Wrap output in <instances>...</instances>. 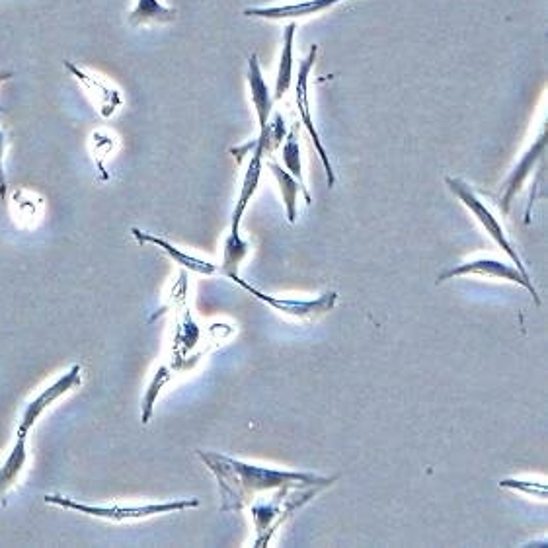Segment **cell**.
Returning <instances> with one entry per match:
<instances>
[{"label":"cell","mask_w":548,"mask_h":548,"mask_svg":"<svg viewBox=\"0 0 548 548\" xmlns=\"http://www.w3.org/2000/svg\"><path fill=\"white\" fill-rule=\"evenodd\" d=\"M197 457L217 478L221 490V511H238L244 506H252L258 494L311 486L328 488L336 482V476L326 478L313 472L258 467L213 451H197Z\"/></svg>","instance_id":"obj_1"},{"label":"cell","mask_w":548,"mask_h":548,"mask_svg":"<svg viewBox=\"0 0 548 548\" xmlns=\"http://www.w3.org/2000/svg\"><path fill=\"white\" fill-rule=\"evenodd\" d=\"M45 504L49 506H57V508L73 509L84 515L96 517V519H106V521H137V519H147L153 515H164V513H172V511H182V509L197 508L199 500H176V502H164V504H143V506H121V504H112V506H90V504H80L71 498H63V496H55L49 494L43 498Z\"/></svg>","instance_id":"obj_2"},{"label":"cell","mask_w":548,"mask_h":548,"mask_svg":"<svg viewBox=\"0 0 548 548\" xmlns=\"http://www.w3.org/2000/svg\"><path fill=\"white\" fill-rule=\"evenodd\" d=\"M445 184H447V188L451 190V194L459 197V201H461V203L469 209L470 213L474 215V219L480 223V227H482V229L488 233V236L500 246V250H504V254L511 260V264H513L521 274L531 279V274L527 272V268H525V264H523L519 252H517L515 246L511 244V240H509L508 235H506V231H504L500 219L494 215V211H492L480 197L476 196V192L470 188L465 180L447 176V178H445Z\"/></svg>","instance_id":"obj_3"},{"label":"cell","mask_w":548,"mask_h":548,"mask_svg":"<svg viewBox=\"0 0 548 548\" xmlns=\"http://www.w3.org/2000/svg\"><path fill=\"white\" fill-rule=\"evenodd\" d=\"M231 281H235L238 287H242L244 291H248L254 299H258L260 303L268 305L270 309H274L275 313L283 314V316H289V318H297V320H313L318 318L322 314L330 313L336 303H338V293L336 291H328V293H322L320 297L316 299H281V297H275V295H268L264 291H260L258 287L250 285L248 281H244L240 275H229Z\"/></svg>","instance_id":"obj_4"},{"label":"cell","mask_w":548,"mask_h":548,"mask_svg":"<svg viewBox=\"0 0 548 548\" xmlns=\"http://www.w3.org/2000/svg\"><path fill=\"white\" fill-rule=\"evenodd\" d=\"M469 275H478V277H490V279H500V281H509L515 285H521L523 289H527L533 297V301L537 305H541V297L539 291L535 289L533 281L529 277L521 274L513 264H506L500 260H492V258H478V260H470L461 266H455L447 272L437 277V283H443L447 279H457V277H469Z\"/></svg>","instance_id":"obj_5"},{"label":"cell","mask_w":548,"mask_h":548,"mask_svg":"<svg viewBox=\"0 0 548 548\" xmlns=\"http://www.w3.org/2000/svg\"><path fill=\"white\" fill-rule=\"evenodd\" d=\"M316 55H318V45H313L311 53L307 55V59L301 63V69H299V79H297V108H299V114L303 119V125L307 127L309 135L313 137L314 149L318 151V158L326 170V176H328V186L334 188L336 184V172L332 168V162L328 158V153L322 145V139L314 127L313 114H311V104H309V77H311V71H313L314 63H316Z\"/></svg>","instance_id":"obj_6"},{"label":"cell","mask_w":548,"mask_h":548,"mask_svg":"<svg viewBox=\"0 0 548 548\" xmlns=\"http://www.w3.org/2000/svg\"><path fill=\"white\" fill-rule=\"evenodd\" d=\"M80 385V365H73L65 375H61L53 385H49L45 391H41L24 410L22 414V420L18 424V430L16 433H24L28 435L30 431L34 430L36 422L40 420L41 414L51 408L61 396H65L67 392L77 389Z\"/></svg>","instance_id":"obj_7"},{"label":"cell","mask_w":548,"mask_h":548,"mask_svg":"<svg viewBox=\"0 0 548 548\" xmlns=\"http://www.w3.org/2000/svg\"><path fill=\"white\" fill-rule=\"evenodd\" d=\"M65 67L84 86L86 94L90 96L92 104L100 110L102 116L108 118L118 110L123 100H121L118 90L108 80L104 77H98V75H94L86 69H80L77 65H73L71 61H65Z\"/></svg>","instance_id":"obj_8"},{"label":"cell","mask_w":548,"mask_h":548,"mask_svg":"<svg viewBox=\"0 0 548 548\" xmlns=\"http://www.w3.org/2000/svg\"><path fill=\"white\" fill-rule=\"evenodd\" d=\"M340 2H346V0H303V2H289V4H275V6H254V8H246L244 16L262 18V20H299V18L326 12Z\"/></svg>","instance_id":"obj_9"},{"label":"cell","mask_w":548,"mask_h":548,"mask_svg":"<svg viewBox=\"0 0 548 548\" xmlns=\"http://www.w3.org/2000/svg\"><path fill=\"white\" fill-rule=\"evenodd\" d=\"M545 153H547V133L541 131V135L537 137L533 147L519 160V164L515 166V170L511 172V176H509L508 182L504 186V194L500 199V205H502L504 213H508L511 199L521 192L523 184L529 180V172L535 168L537 162L543 160Z\"/></svg>","instance_id":"obj_10"},{"label":"cell","mask_w":548,"mask_h":548,"mask_svg":"<svg viewBox=\"0 0 548 548\" xmlns=\"http://www.w3.org/2000/svg\"><path fill=\"white\" fill-rule=\"evenodd\" d=\"M264 147L258 143L256 139V147L252 151V157H250V164L244 172V178H242V188H240V196L236 199L235 211H233V223H231V236L240 235V223H242V217L248 209V203L250 199L256 194L258 190V184H260V178H262V166H264Z\"/></svg>","instance_id":"obj_11"},{"label":"cell","mask_w":548,"mask_h":548,"mask_svg":"<svg viewBox=\"0 0 548 548\" xmlns=\"http://www.w3.org/2000/svg\"><path fill=\"white\" fill-rule=\"evenodd\" d=\"M131 233H133L135 240H137L139 244H153V246H157V248H160V250L172 260V262H176L178 266H182V268L188 270V272H196V274L201 275H213L219 272V266H215V264H211V262H207V260H201V258H196V256H192V254H188V252L176 248L174 244H170V242L164 240L162 236L145 233V231H141V229H137V227H133Z\"/></svg>","instance_id":"obj_12"},{"label":"cell","mask_w":548,"mask_h":548,"mask_svg":"<svg viewBox=\"0 0 548 548\" xmlns=\"http://www.w3.org/2000/svg\"><path fill=\"white\" fill-rule=\"evenodd\" d=\"M248 84H250V94H252V102L256 108L258 123H260V131H264L270 121V116H272V110H274V96L262 75V67H260L256 53L250 55V59H248Z\"/></svg>","instance_id":"obj_13"},{"label":"cell","mask_w":548,"mask_h":548,"mask_svg":"<svg viewBox=\"0 0 548 548\" xmlns=\"http://www.w3.org/2000/svg\"><path fill=\"white\" fill-rule=\"evenodd\" d=\"M28 463V435L16 433V443L0 467V500L14 488Z\"/></svg>","instance_id":"obj_14"},{"label":"cell","mask_w":548,"mask_h":548,"mask_svg":"<svg viewBox=\"0 0 548 548\" xmlns=\"http://www.w3.org/2000/svg\"><path fill=\"white\" fill-rule=\"evenodd\" d=\"M295 30L297 24L289 22L283 34V51L279 59V69H277V79H275L274 100H281L287 90L293 84V41H295Z\"/></svg>","instance_id":"obj_15"},{"label":"cell","mask_w":548,"mask_h":548,"mask_svg":"<svg viewBox=\"0 0 548 548\" xmlns=\"http://www.w3.org/2000/svg\"><path fill=\"white\" fill-rule=\"evenodd\" d=\"M281 155H283V164H285V170L299 182L301 186V194L305 197L307 205L313 203V197L311 192L307 188V182H305V176H303V160H301V145H299V133L295 129L289 131V135L285 137L283 141V149H281Z\"/></svg>","instance_id":"obj_16"},{"label":"cell","mask_w":548,"mask_h":548,"mask_svg":"<svg viewBox=\"0 0 548 548\" xmlns=\"http://www.w3.org/2000/svg\"><path fill=\"white\" fill-rule=\"evenodd\" d=\"M268 168L270 172L274 174L275 180H277V186H279V192L281 197L285 201V213H287V221L291 225L297 223V199H299V192H301V186L299 182L285 170L281 168V164H277L274 160H268Z\"/></svg>","instance_id":"obj_17"},{"label":"cell","mask_w":548,"mask_h":548,"mask_svg":"<svg viewBox=\"0 0 548 548\" xmlns=\"http://www.w3.org/2000/svg\"><path fill=\"white\" fill-rule=\"evenodd\" d=\"M176 18V10L162 4L160 0H137L135 8L129 14V24L145 26V24H166Z\"/></svg>","instance_id":"obj_18"},{"label":"cell","mask_w":548,"mask_h":548,"mask_svg":"<svg viewBox=\"0 0 548 548\" xmlns=\"http://www.w3.org/2000/svg\"><path fill=\"white\" fill-rule=\"evenodd\" d=\"M248 252H250V244L242 236H227L225 248H223V264L219 268L221 274L227 277L238 274V266L248 256Z\"/></svg>","instance_id":"obj_19"},{"label":"cell","mask_w":548,"mask_h":548,"mask_svg":"<svg viewBox=\"0 0 548 548\" xmlns=\"http://www.w3.org/2000/svg\"><path fill=\"white\" fill-rule=\"evenodd\" d=\"M502 488H511V490H519L525 492L529 496H535L539 500H543L547 496V484L545 482H529V480H517V478H509L500 482Z\"/></svg>","instance_id":"obj_20"},{"label":"cell","mask_w":548,"mask_h":548,"mask_svg":"<svg viewBox=\"0 0 548 548\" xmlns=\"http://www.w3.org/2000/svg\"><path fill=\"white\" fill-rule=\"evenodd\" d=\"M4 151H6V135L0 131V197L6 199L8 194V182H6V172H4Z\"/></svg>","instance_id":"obj_21"}]
</instances>
